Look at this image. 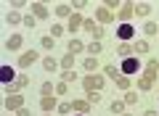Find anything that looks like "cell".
<instances>
[{
    "mask_svg": "<svg viewBox=\"0 0 159 116\" xmlns=\"http://www.w3.org/2000/svg\"><path fill=\"white\" fill-rule=\"evenodd\" d=\"M96 19H98V21H101V27H103V24H109V21H114V13L109 11L106 6H98V8H96Z\"/></svg>",
    "mask_w": 159,
    "mask_h": 116,
    "instance_id": "8992f818",
    "label": "cell"
},
{
    "mask_svg": "<svg viewBox=\"0 0 159 116\" xmlns=\"http://www.w3.org/2000/svg\"><path fill=\"white\" fill-rule=\"evenodd\" d=\"M103 6H106L109 11L114 13V11H119V8H122V3H117V0H106V3H103Z\"/></svg>",
    "mask_w": 159,
    "mask_h": 116,
    "instance_id": "836d02e7",
    "label": "cell"
},
{
    "mask_svg": "<svg viewBox=\"0 0 159 116\" xmlns=\"http://www.w3.org/2000/svg\"><path fill=\"white\" fill-rule=\"evenodd\" d=\"M11 6H13V11H19V8H24V6H27V3H24V0H13Z\"/></svg>",
    "mask_w": 159,
    "mask_h": 116,
    "instance_id": "7bdbcfd3",
    "label": "cell"
},
{
    "mask_svg": "<svg viewBox=\"0 0 159 116\" xmlns=\"http://www.w3.org/2000/svg\"><path fill=\"white\" fill-rule=\"evenodd\" d=\"M82 50H88V48L80 42V40H72V42H69V55H77V53H82Z\"/></svg>",
    "mask_w": 159,
    "mask_h": 116,
    "instance_id": "d6986e66",
    "label": "cell"
},
{
    "mask_svg": "<svg viewBox=\"0 0 159 116\" xmlns=\"http://www.w3.org/2000/svg\"><path fill=\"white\" fill-rule=\"evenodd\" d=\"M82 66H85V71H90V74H96V69H98V58H85V61H82Z\"/></svg>",
    "mask_w": 159,
    "mask_h": 116,
    "instance_id": "44dd1931",
    "label": "cell"
},
{
    "mask_svg": "<svg viewBox=\"0 0 159 116\" xmlns=\"http://www.w3.org/2000/svg\"><path fill=\"white\" fill-rule=\"evenodd\" d=\"M34 21H37V19H34V16H24V27L34 29Z\"/></svg>",
    "mask_w": 159,
    "mask_h": 116,
    "instance_id": "b9f144b4",
    "label": "cell"
},
{
    "mask_svg": "<svg viewBox=\"0 0 159 116\" xmlns=\"http://www.w3.org/2000/svg\"><path fill=\"white\" fill-rule=\"evenodd\" d=\"M66 92H69V84L66 82H58L56 84V95H66Z\"/></svg>",
    "mask_w": 159,
    "mask_h": 116,
    "instance_id": "8d00e7d4",
    "label": "cell"
},
{
    "mask_svg": "<svg viewBox=\"0 0 159 116\" xmlns=\"http://www.w3.org/2000/svg\"><path fill=\"white\" fill-rule=\"evenodd\" d=\"M21 42H24L21 34H11V37H8V42H6V50H19V48H21Z\"/></svg>",
    "mask_w": 159,
    "mask_h": 116,
    "instance_id": "7c38bea8",
    "label": "cell"
},
{
    "mask_svg": "<svg viewBox=\"0 0 159 116\" xmlns=\"http://www.w3.org/2000/svg\"><path fill=\"white\" fill-rule=\"evenodd\" d=\"M21 103H24V100H21V95H19V92L6 95V100H3V105H6L8 111H19V108H21Z\"/></svg>",
    "mask_w": 159,
    "mask_h": 116,
    "instance_id": "5b68a950",
    "label": "cell"
},
{
    "mask_svg": "<svg viewBox=\"0 0 159 116\" xmlns=\"http://www.w3.org/2000/svg\"><path fill=\"white\" fill-rule=\"evenodd\" d=\"M122 116H133V114H122Z\"/></svg>",
    "mask_w": 159,
    "mask_h": 116,
    "instance_id": "7dc6e473",
    "label": "cell"
},
{
    "mask_svg": "<svg viewBox=\"0 0 159 116\" xmlns=\"http://www.w3.org/2000/svg\"><path fill=\"white\" fill-rule=\"evenodd\" d=\"M103 37H106V29H103V27H96V32H93V40H98V42H101Z\"/></svg>",
    "mask_w": 159,
    "mask_h": 116,
    "instance_id": "d590c367",
    "label": "cell"
},
{
    "mask_svg": "<svg viewBox=\"0 0 159 116\" xmlns=\"http://www.w3.org/2000/svg\"><path fill=\"white\" fill-rule=\"evenodd\" d=\"M151 87H154V79H148V77H141V79H138V90H141V92H148Z\"/></svg>",
    "mask_w": 159,
    "mask_h": 116,
    "instance_id": "7402d4cb",
    "label": "cell"
},
{
    "mask_svg": "<svg viewBox=\"0 0 159 116\" xmlns=\"http://www.w3.org/2000/svg\"><path fill=\"white\" fill-rule=\"evenodd\" d=\"M82 87H85V92H101V90H103V77H98V74H88V77L82 79Z\"/></svg>",
    "mask_w": 159,
    "mask_h": 116,
    "instance_id": "6da1fadb",
    "label": "cell"
},
{
    "mask_svg": "<svg viewBox=\"0 0 159 116\" xmlns=\"http://www.w3.org/2000/svg\"><path fill=\"white\" fill-rule=\"evenodd\" d=\"M40 108L45 111V114H51L53 108H58V105H56V98H51V95H43V98H40Z\"/></svg>",
    "mask_w": 159,
    "mask_h": 116,
    "instance_id": "30bf717a",
    "label": "cell"
},
{
    "mask_svg": "<svg viewBox=\"0 0 159 116\" xmlns=\"http://www.w3.org/2000/svg\"><path fill=\"white\" fill-rule=\"evenodd\" d=\"M69 111H72V103H58V114L61 116H66Z\"/></svg>",
    "mask_w": 159,
    "mask_h": 116,
    "instance_id": "74e56055",
    "label": "cell"
},
{
    "mask_svg": "<svg viewBox=\"0 0 159 116\" xmlns=\"http://www.w3.org/2000/svg\"><path fill=\"white\" fill-rule=\"evenodd\" d=\"M103 71H106V77H114V79H117V77H122V69H117L114 63H109V66L103 69Z\"/></svg>",
    "mask_w": 159,
    "mask_h": 116,
    "instance_id": "4316f807",
    "label": "cell"
},
{
    "mask_svg": "<svg viewBox=\"0 0 159 116\" xmlns=\"http://www.w3.org/2000/svg\"><path fill=\"white\" fill-rule=\"evenodd\" d=\"M43 69H45V71H56V69H58V61L53 58V55H48V58H43Z\"/></svg>",
    "mask_w": 159,
    "mask_h": 116,
    "instance_id": "e0dca14e",
    "label": "cell"
},
{
    "mask_svg": "<svg viewBox=\"0 0 159 116\" xmlns=\"http://www.w3.org/2000/svg\"><path fill=\"white\" fill-rule=\"evenodd\" d=\"M157 74H159V61H157V58H151V61L146 63V71H143V77H148V79H154V82H157Z\"/></svg>",
    "mask_w": 159,
    "mask_h": 116,
    "instance_id": "ba28073f",
    "label": "cell"
},
{
    "mask_svg": "<svg viewBox=\"0 0 159 116\" xmlns=\"http://www.w3.org/2000/svg\"><path fill=\"white\" fill-rule=\"evenodd\" d=\"M77 116H85V114H77Z\"/></svg>",
    "mask_w": 159,
    "mask_h": 116,
    "instance_id": "c3c4849f",
    "label": "cell"
},
{
    "mask_svg": "<svg viewBox=\"0 0 159 116\" xmlns=\"http://www.w3.org/2000/svg\"><path fill=\"white\" fill-rule=\"evenodd\" d=\"M61 66H64V71H72V66H74V55H64V58H61Z\"/></svg>",
    "mask_w": 159,
    "mask_h": 116,
    "instance_id": "f546056e",
    "label": "cell"
},
{
    "mask_svg": "<svg viewBox=\"0 0 159 116\" xmlns=\"http://www.w3.org/2000/svg\"><path fill=\"white\" fill-rule=\"evenodd\" d=\"M101 50H103V45L98 42V40H93V42L88 45V53H90V55H98V53H101Z\"/></svg>",
    "mask_w": 159,
    "mask_h": 116,
    "instance_id": "f1b7e54d",
    "label": "cell"
},
{
    "mask_svg": "<svg viewBox=\"0 0 159 116\" xmlns=\"http://www.w3.org/2000/svg\"><path fill=\"white\" fill-rule=\"evenodd\" d=\"M74 77H77L74 71H64V74H61V82H66V84H69V82H74Z\"/></svg>",
    "mask_w": 159,
    "mask_h": 116,
    "instance_id": "f35d334b",
    "label": "cell"
},
{
    "mask_svg": "<svg viewBox=\"0 0 159 116\" xmlns=\"http://www.w3.org/2000/svg\"><path fill=\"white\" fill-rule=\"evenodd\" d=\"M133 34H135V29H133L130 24H119V29H117V37L122 40V42H127V40H130Z\"/></svg>",
    "mask_w": 159,
    "mask_h": 116,
    "instance_id": "9c48e42d",
    "label": "cell"
},
{
    "mask_svg": "<svg viewBox=\"0 0 159 116\" xmlns=\"http://www.w3.org/2000/svg\"><path fill=\"white\" fill-rule=\"evenodd\" d=\"M13 79H16V74H13V69H11V66H3V69H0V82L11 84Z\"/></svg>",
    "mask_w": 159,
    "mask_h": 116,
    "instance_id": "5bb4252c",
    "label": "cell"
},
{
    "mask_svg": "<svg viewBox=\"0 0 159 116\" xmlns=\"http://www.w3.org/2000/svg\"><path fill=\"white\" fill-rule=\"evenodd\" d=\"M143 34H159V24L146 21V24H143Z\"/></svg>",
    "mask_w": 159,
    "mask_h": 116,
    "instance_id": "d4e9b609",
    "label": "cell"
},
{
    "mask_svg": "<svg viewBox=\"0 0 159 116\" xmlns=\"http://www.w3.org/2000/svg\"><path fill=\"white\" fill-rule=\"evenodd\" d=\"M133 50H135V55H146L148 53V42L146 40H138V42L133 45Z\"/></svg>",
    "mask_w": 159,
    "mask_h": 116,
    "instance_id": "603a6c76",
    "label": "cell"
},
{
    "mask_svg": "<svg viewBox=\"0 0 159 116\" xmlns=\"http://www.w3.org/2000/svg\"><path fill=\"white\" fill-rule=\"evenodd\" d=\"M111 114H117V116L125 114V100H114L111 103Z\"/></svg>",
    "mask_w": 159,
    "mask_h": 116,
    "instance_id": "484cf974",
    "label": "cell"
},
{
    "mask_svg": "<svg viewBox=\"0 0 159 116\" xmlns=\"http://www.w3.org/2000/svg\"><path fill=\"white\" fill-rule=\"evenodd\" d=\"M72 13H74V8L66 6V3H58L56 6V16H72Z\"/></svg>",
    "mask_w": 159,
    "mask_h": 116,
    "instance_id": "ffe728a7",
    "label": "cell"
},
{
    "mask_svg": "<svg viewBox=\"0 0 159 116\" xmlns=\"http://www.w3.org/2000/svg\"><path fill=\"white\" fill-rule=\"evenodd\" d=\"M32 13H34V19H48V8L43 3H32Z\"/></svg>",
    "mask_w": 159,
    "mask_h": 116,
    "instance_id": "9a60e30c",
    "label": "cell"
},
{
    "mask_svg": "<svg viewBox=\"0 0 159 116\" xmlns=\"http://www.w3.org/2000/svg\"><path fill=\"white\" fill-rule=\"evenodd\" d=\"M40 92H43V95H53V92H56V87H53V82H45L43 87H40Z\"/></svg>",
    "mask_w": 159,
    "mask_h": 116,
    "instance_id": "d6a6232c",
    "label": "cell"
},
{
    "mask_svg": "<svg viewBox=\"0 0 159 116\" xmlns=\"http://www.w3.org/2000/svg\"><path fill=\"white\" fill-rule=\"evenodd\" d=\"M148 13H151L148 3H135V16H148Z\"/></svg>",
    "mask_w": 159,
    "mask_h": 116,
    "instance_id": "cb8c5ba5",
    "label": "cell"
},
{
    "mask_svg": "<svg viewBox=\"0 0 159 116\" xmlns=\"http://www.w3.org/2000/svg\"><path fill=\"white\" fill-rule=\"evenodd\" d=\"M133 53H135V50H133V45H127V42H122L117 48V55H122V58H130Z\"/></svg>",
    "mask_w": 159,
    "mask_h": 116,
    "instance_id": "ac0fdd59",
    "label": "cell"
},
{
    "mask_svg": "<svg viewBox=\"0 0 159 116\" xmlns=\"http://www.w3.org/2000/svg\"><path fill=\"white\" fill-rule=\"evenodd\" d=\"M82 24H85V19L80 16V13H72V16H69V32H77Z\"/></svg>",
    "mask_w": 159,
    "mask_h": 116,
    "instance_id": "4fadbf2b",
    "label": "cell"
},
{
    "mask_svg": "<svg viewBox=\"0 0 159 116\" xmlns=\"http://www.w3.org/2000/svg\"><path fill=\"white\" fill-rule=\"evenodd\" d=\"M133 16H135V3H122V8L117 11V19L122 24H130Z\"/></svg>",
    "mask_w": 159,
    "mask_h": 116,
    "instance_id": "7a4b0ae2",
    "label": "cell"
},
{
    "mask_svg": "<svg viewBox=\"0 0 159 116\" xmlns=\"http://www.w3.org/2000/svg\"><path fill=\"white\" fill-rule=\"evenodd\" d=\"M90 108H93V105L88 103V100H72V111H74V114H88Z\"/></svg>",
    "mask_w": 159,
    "mask_h": 116,
    "instance_id": "8fae6325",
    "label": "cell"
},
{
    "mask_svg": "<svg viewBox=\"0 0 159 116\" xmlns=\"http://www.w3.org/2000/svg\"><path fill=\"white\" fill-rule=\"evenodd\" d=\"M6 21L11 24V27H16V24H24V16L16 13V11H11V13H6Z\"/></svg>",
    "mask_w": 159,
    "mask_h": 116,
    "instance_id": "2e32d148",
    "label": "cell"
},
{
    "mask_svg": "<svg viewBox=\"0 0 159 116\" xmlns=\"http://www.w3.org/2000/svg\"><path fill=\"white\" fill-rule=\"evenodd\" d=\"M34 61H37V50H27L24 55H19V66L21 69H29Z\"/></svg>",
    "mask_w": 159,
    "mask_h": 116,
    "instance_id": "52a82bcc",
    "label": "cell"
},
{
    "mask_svg": "<svg viewBox=\"0 0 159 116\" xmlns=\"http://www.w3.org/2000/svg\"><path fill=\"white\" fill-rule=\"evenodd\" d=\"M51 34H53V40H56L58 34H64V27H61V24H53V29H51Z\"/></svg>",
    "mask_w": 159,
    "mask_h": 116,
    "instance_id": "ab89813d",
    "label": "cell"
},
{
    "mask_svg": "<svg viewBox=\"0 0 159 116\" xmlns=\"http://www.w3.org/2000/svg\"><path fill=\"white\" fill-rule=\"evenodd\" d=\"M143 116H159V114H157V111H146V114H143Z\"/></svg>",
    "mask_w": 159,
    "mask_h": 116,
    "instance_id": "bcb514c9",
    "label": "cell"
},
{
    "mask_svg": "<svg viewBox=\"0 0 159 116\" xmlns=\"http://www.w3.org/2000/svg\"><path fill=\"white\" fill-rule=\"evenodd\" d=\"M98 100H101V95H98V92H88V103H90V105H96Z\"/></svg>",
    "mask_w": 159,
    "mask_h": 116,
    "instance_id": "60d3db41",
    "label": "cell"
},
{
    "mask_svg": "<svg viewBox=\"0 0 159 116\" xmlns=\"http://www.w3.org/2000/svg\"><path fill=\"white\" fill-rule=\"evenodd\" d=\"M16 116H32V114H29V108H24V105H21V108L16 111Z\"/></svg>",
    "mask_w": 159,
    "mask_h": 116,
    "instance_id": "ee69618b",
    "label": "cell"
},
{
    "mask_svg": "<svg viewBox=\"0 0 159 116\" xmlns=\"http://www.w3.org/2000/svg\"><path fill=\"white\" fill-rule=\"evenodd\" d=\"M114 82H117L119 90H130V77H125V74H122V77H117Z\"/></svg>",
    "mask_w": 159,
    "mask_h": 116,
    "instance_id": "83f0119b",
    "label": "cell"
},
{
    "mask_svg": "<svg viewBox=\"0 0 159 116\" xmlns=\"http://www.w3.org/2000/svg\"><path fill=\"white\" fill-rule=\"evenodd\" d=\"M53 42H56V40H53V37H48V34H45V37L40 40V48H43V50H53Z\"/></svg>",
    "mask_w": 159,
    "mask_h": 116,
    "instance_id": "4dcf8cb0",
    "label": "cell"
},
{
    "mask_svg": "<svg viewBox=\"0 0 159 116\" xmlns=\"http://www.w3.org/2000/svg\"><path fill=\"white\" fill-rule=\"evenodd\" d=\"M157 37H159V34H157Z\"/></svg>",
    "mask_w": 159,
    "mask_h": 116,
    "instance_id": "681fc988",
    "label": "cell"
},
{
    "mask_svg": "<svg viewBox=\"0 0 159 116\" xmlns=\"http://www.w3.org/2000/svg\"><path fill=\"white\" fill-rule=\"evenodd\" d=\"M27 84H29V77H27V74H19V77L13 79L11 84H8V95L19 92V90H21V87H27Z\"/></svg>",
    "mask_w": 159,
    "mask_h": 116,
    "instance_id": "277c9868",
    "label": "cell"
},
{
    "mask_svg": "<svg viewBox=\"0 0 159 116\" xmlns=\"http://www.w3.org/2000/svg\"><path fill=\"white\" fill-rule=\"evenodd\" d=\"M82 29H85L88 34H93V32H96V21H90V19H85V24H82Z\"/></svg>",
    "mask_w": 159,
    "mask_h": 116,
    "instance_id": "e575fe53",
    "label": "cell"
},
{
    "mask_svg": "<svg viewBox=\"0 0 159 116\" xmlns=\"http://www.w3.org/2000/svg\"><path fill=\"white\" fill-rule=\"evenodd\" d=\"M138 103V92H130V90H127L125 92V105H135Z\"/></svg>",
    "mask_w": 159,
    "mask_h": 116,
    "instance_id": "1f68e13d",
    "label": "cell"
},
{
    "mask_svg": "<svg viewBox=\"0 0 159 116\" xmlns=\"http://www.w3.org/2000/svg\"><path fill=\"white\" fill-rule=\"evenodd\" d=\"M72 8H74V11H82V8H85V0H77V3H74Z\"/></svg>",
    "mask_w": 159,
    "mask_h": 116,
    "instance_id": "f6af8a7d",
    "label": "cell"
},
{
    "mask_svg": "<svg viewBox=\"0 0 159 116\" xmlns=\"http://www.w3.org/2000/svg\"><path fill=\"white\" fill-rule=\"evenodd\" d=\"M138 69H141V61H138V58H125V61H122V74H125V77H130V74H135Z\"/></svg>",
    "mask_w": 159,
    "mask_h": 116,
    "instance_id": "3957f363",
    "label": "cell"
}]
</instances>
